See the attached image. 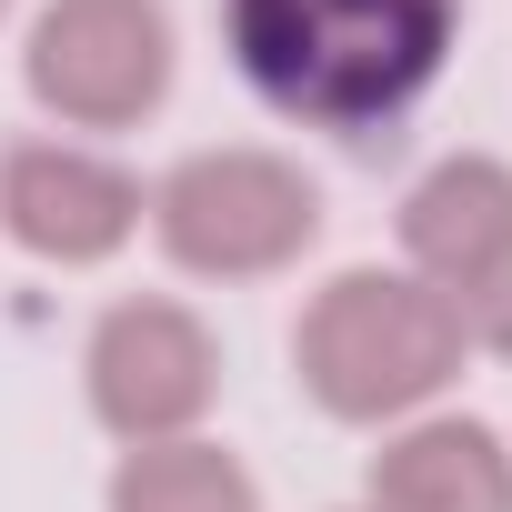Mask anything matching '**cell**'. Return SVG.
I'll return each mask as SVG.
<instances>
[{
  "label": "cell",
  "mask_w": 512,
  "mask_h": 512,
  "mask_svg": "<svg viewBox=\"0 0 512 512\" xmlns=\"http://www.w3.org/2000/svg\"><path fill=\"white\" fill-rule=\"evenodd\" d=\"M462 0H221V51L302 131L372 141L452 61Z\"/></svg>",
  "instance_id": "6da1fadb"
},
{
  "label": "cell",
  "mask_w": 512,
  "mask_h": 512,
  "mask_svg": "<svg viewBox=\"0 0 512 512\" xmlns=\"http://www.w3.org/2000/svg\"><path fill=\"white\" fill-rule=\"evenodd\" d=\"M292 372H302V392L332 412V422H352V432H372V422H402V412H422L452 372H462V322H452V302L422 282V272H332L312 302H302V322H292Z\"/></svg>",
  "instance_id": "7a4b0ae2"
},
{
  "label": "cell",
  "mask_w": 512,
  "mask_h": 512,
  "mask_svg": "<svg viewBox=\"0 0 512 512\" xmlns=\"http://www.w3.org/2000/svg\"><path fill=\"white\" fill-rule=\"evenodd\" d=\"M151 241L191 282H272L322 241V181L282 151H191L151 191Z\"/></svg>",
  "instance_id": "3957f363"
},
{
  "label": "cell",
  "mask_w": 512,
  "mask_h": 512,
  "mask_svg": "<svg viewBox=\"0 0 512 512\" xmlns=\"http://www.w3.org/2000/svg\"><path fill=\"white\" fill-rule=\"evenodd\" d=\"M21 81L61 131H131L171 101V11L161 0H51L31 21Z\"/></svg>",
  "instance_id": "277c9868"
},
{
  "label": "cell",
  "mask_w": 512,
  "mask_h": 512,
  "mask_svg": "<svg viewBox=\"0 0 512 512\" xmlns=\"http://www.w3.org/2000/svg\"><path fill=\"white\" fill-rule=\"evenodd\" d=\"M81 382H91V412H101L111 442H131V452L191 442V422L221 402V342L181 302H111L91 322Z\"/></svg>",
  "instance_id": "5b68a950"
},
{
  "label": "cell",
  "mask_w": 512,
  "mask_h": 512,
  "mask_svg": "<svg viewBox=\"0 0 512 512\" xmlns=\"http://www.w3.org/2000/svg\"><path fill=\"white\" fill-rule=\"evenodd\" d=\"M141 181L81 141H21L0 151V231H11L31 262H61V272H91L141 231Z\"/></svg>",
  "instance_id": "8992f818"
},
{
  "label": "cell",
  "mask_w": 512,
  "mask_h": 512,
  "mask_svg": "<svg viewBox=\"0 0 512 512\" xmlns=\"http://www.w3.org/2000/svg\"><path fill=\"white\" fill-rule=\"evenodd\" d=\"M512 241V161L492 151H452L402 191V272H422L432 292H452L472 262Z\"/></svg>",
  "instance_id": "52a82bcc"
},
{
  "label": "cell",
  "mask_w": 512,
  "mask_h": 512,
  "mask_svg": "<svg viewBox=\"0 0 512 512\" xmlns=\"http://www.w3.org/2000/svg\"><path fill=\"white\" fill-rule=\"evenodd\" d=\"M362 512H512V452L492 422H412L372 452Z\"/></svg>",
  "instance_id": "ba28073f"
},
{
  "label": "cell",
  "mask_w": 512,
  "mask_h": 512,
  "mask_svg": "<svg viewBox=\"0 0 512 512\" xmlns=\"http://www.w3.org/2000/svg\"><path fill=\"white\" fill-rule=\"evenodd\" d=\"M111 512H262V482L221 442H141L111 472Z\"/></svg>",
  "instance_id": "9c48e42d"
},
{
  "label": "cell",
  "mask_w": 512,
  "mask_h": 512,
  "mask_svg": "<svg viewBox=\"0 0 512 512\" xmlns=\"http://www.w3.org/2000/svg\"><path fill=\"white\" fill-rule=\"evenodd\" d=\"M442 302H452V322H462V352H502V362H512V241L492 251V262H472Z\"/></svg>",
  "instance_id": "30bf717a"
},
{
  "label": "cell",
  "mask_w": 512,
  "mask_h": 512,
  "mask_svg": "<svg viewBox=\"0 0 512 512\" xmlns=\"http://www.w3.org/2000/svg\"><path fill=\"white\" fill-rule=\"evenodd\" d=\"M0 21H11V0H0Z\"/></svg>",
  "instance_id": "8fae6325"
}]
</instances>
